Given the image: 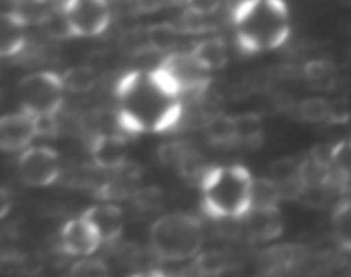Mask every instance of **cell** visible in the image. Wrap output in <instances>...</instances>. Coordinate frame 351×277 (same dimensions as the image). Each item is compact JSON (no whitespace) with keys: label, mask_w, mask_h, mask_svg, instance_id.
Wrapping results in <instances>:
<instances>
[{"label":"cell","mask_w":351,"mask_h":277,"mask_svg":"<svg viewBox=\"0 0 351 277\" xmlns=\"http://www.w3.org/2000/svg\"><path fill=\"white\" fill-rule=\"evenodd\" d=\"M119 123L129 133H160L182 116L180 94L158 74L130 72L117 84Z\"/></svg>","instance_id":"obj_1"},{"label":"cell","mask_w":351,"mask_h":277,"mask_svg":"<svg viewBox=\"0 0 351 277\" xmlns=\"http://www.w3.org/2000/svg\"><path fill=\"white\" fill-rule=\"evenodd\" d=\"M240 48L259 53L280 48L290 36V12L285 0H242L233 10Z\"/></svg>","instance_id":"obj_2"},{"label":"cell","mask_w":351,"mask_h":277,"mask_svg":"<svg viewBox=\"0 0 351 277\" xmlns=\"http://www.w3.org/2000/svg\"><path fill=\"white\" fill-rule=\"evenodd\" d=\"M252 185L247 168H211L201 180L204 212L213 219H242L252 207Z\"/></svg>","instance_id":"obj_3"},{"label":"cell","mask_w":351,"mask_h":277,"mask_svg":"<svg viewBox=\"0 0 351 277\" xmlns=\"http://www.w3.org/2000/svg\"><path fill=\"white\" fill-rule=\"evenodd\" d=\"M149 239L151 248L158 259L182 262L197 255L204 241V231L197 217L184 212H173L154 221Z\"/></svg>","instance_id":"obj_4"},{"label":"cell","mask_w":351,"mask_h":277,"mask_svg":"<svg viewBox=\"0 0 351 277\" xmlns=\"http://www.w3.org/2000/svg\"><path fill=\"white\" fill-rule=\"evenodd\" d=\"M154 70L175 89L180 96L194 94L204 96L211 84V74L192 51H178V53H168L165 60L158 65Z\"/></svg>","instance_id":"obj_5"},{"label":"cell","mask_w":351,"mask_h":277,"mask_svg":"<svg viewBox=\"0 0 351 277\" xmlns=\"http://www.w3.org/2000/svg\"><path fill=\"white\" fill-rule=\"evenodd\" d=\"M64 82L55 72H34L19 84L21 106L31 115H57L64 103Z\"/></svg>","instance_id":"obj_6"},{"label":"cell","mask_w":351,"mask_h":277,"mask_svg":"<svg viewBox=\"0 0 351 277\" xmlns=\"http://www.w3.org/2000/svg\"><path fill=\"white\" fill-rule=\"evenodd\" d=\"M74 38L98 36L110 24L106 0H69L64 5Z\"/></svg>","instance_id":"obj_7"},{"label":"cell","mask_w":351,"mask_h":277,"mask_svg":"<svg viewBox=\"0 0 351 277\" xmlns=\"http://www.w3.org/2000/svg\"><path fill=\"white\" fill-rule=\"evenodd\" d=\"M58 174V154L51 147H29L21 154L19 176L29 187H48L57 180Z\"/></svg>","instance_id":"obj_8"},{"label":"cell","mask_w":351,"mask_h":277,"mask_svg":"<svg viewBox=\"0 0 351 277\" xmlns=\"http://www.w3.org/2000/svg\"><path fill=\"white\" fill-rule=\"evenodd\" d=\"M36 120L34 115L21 109L10 113L0 120V147L7 153L24 149L36 137Z\"/></svg>","instance_id":"obj_9"},{"label":"cell","mask_w":351,"mask_h":277,"mask_svg":"<svg viewBox=\"0 0 351 277\" xmlns=\"http://www.w3.org/2000/svg\"><path fill=\"white\" fill-rule=\"evenodd\" d=\"M60 243L65 253L74 256H89L99 248L101 238L84 215L69 221L60 233Z\"/></svg>","instance_id":"obj_10"},{"label":"cell","mask_w":351,"mask_h":277,"mask_svg":"<svg viewBox=\"0 0 351 277\" xmlns=\"http://www.w3.org/2000/svg\"><path fill=\"white\" fill-rule=\"evenodd\" d=\"M247 235L256 243L273 241L283 231V215L280 207H252L245 215Z\"/></svg>","instance_id":"obj_11"},{"label":"cell","mask_w":351,"mask_h":277,"mask_svg":"<svg viewBox=\"0 0 351 277\" xmlns=\"http://www.w3.org/2000/svg\"><path fill=\"white\" fill-rule=\"evenodd\" d=\"M91 156L99 170H119L127 163L125 140L115 133H98L93 140Z\"/></svg>","instance_id":"obj_12"},{"label":"cell","mask_w":351,"mask_h":277,"mask_svg":"<svg viewBox=\"0 0 351 277\" xmlns=\"http://www.w3.org/2000/svg\"><path fill=\"white\" fill-rule=\"evenodd\" d=\"M89 224L96 229L101 241H113L119 238L123 231V214L117 205L113 204H96L91 205L84 212Z\"/></svg>","instance_id":"obj_13"},{"label":"cell","mask_w":351,"mask_h":277,"mask_svg":"<svg viewBox=\"0 0 351 277\" xmlns=\"http://www.w3.org/2000/svg\"><path fill=\"white\" fill-rule=\"evenodd\" d=\"M26 27L27 24L17 16L14 10H7L2 14L0 23V53L3 58L14 57L19 53L26 44Z\"/></svg>","instance_id":"obj_14"},{"label":"cell","mask_w":351,"mask_h":277,"mask_svg":"<svg viewBox=\"0 0 351 277\" xmlns=\"http://www.w3.org/2000/svg\"><path fill=\"white\" fill-rule=\"evenodd\" d=\"M117 176L112 181L105 183L98 188V195L106 200H115V198H127L132 197L139 190V168L134 164L125 163L122 168L115 170Z\"/></svg>","instance_id":"obj_15"},{"label":"cell","mask_w":351,"mask_h":277,"mask_svg":"<svg viewBox=\"0 0 351 277\" xmlns=\"http://www.w3.org/2000/svg\"><path fill=\"white\" fill-rule=\"evenodd\" d=\"M300 250L295 245H274L259 255V270L267 276L285 274L297 263Z\"/></svg>","instance_id":"obj_16"},{"label":"cell","mask_w":351,"mask_h":277,"mask_svg":"<svg viewBox=\"0 0 351 277\" xmlns=\"http://www.w3.org/2000/svg\"><path fill=\"white\" fill-rule=\"evenodd\" d=\"M192 55L204 65L208 70H218L228 64V48L221 38H208L192 48Z\"/></svg>","instance_id":"obj_17"},{"label":"cell","mask_w":351,"mask_h":277,"mask_svg":"<svg viewBox=\"0 0 351 277\" xmlns=\"http://www.w3.org/2000/svg\"><path fill=\"white\" fill-rule=\"evenodd\" d=\"M304 77L317 91H335L338 88V70L329 60H311L304 67Z\"/></svg>","instance_id":"obj_18"},{"label":"cell","mask_w":351,"mask_h":277,"mask_svg":"<svg viewBox=\"0 0 351 277\" xmlns=\"http://www.w3.org/2000/svg\"><path fill=\"white\" fill-rule=\"evenodd\" d=\"M235 118V146L257 147L263 142V118L257 113H240Z\"/></svg>","instance_id":"obj_19"},{"label":"cell","mask_w":351,"mask_h":277,"mask_svg":"<svg viewBox=\"0 0 351 277\" xmlns=\"http://www.w3.org/2000/svg\"><path fill=\"white\" fill-rule=\"evenodd\" d=\"M206 137L213 146H235V118L216 113L206 120Z\"/></svg>","instance_id":"obj_20"},{"label":"cell","mask_w":351,"mask_h":277,"mask_svg":"<svg viewBox=\"0 0 351 277\" xmlns=\"http://www.w3.org/2000/svg\"><path fill=\"white\" fill-rule=\"evenodd\" d=\"M281 198L280 185L271 176L254 180L252 185V207H276ZM250 207V209H252Z\"/></svg>","instance_id":"obj_21"},{"label":"cell","mask_w":351,"mask_h":277,"mask_svg":"<svg viewBox=\"0 0 351 277\" xmlns=\"http://www.w3.org/2000/svg\"><path fill=\"white\" fill-rule=\"evenodd\" d=\"M62 82H64L65 91L72 94H86L95 85V72L84 65L71 67L62 74Z\"/></svg>","instance_id":"obj_22"},{"label":"cell","mask_w":351,"mask_h":277,"mask_svg":"<svg viewBox=\"0 0 351 277\" xmlns=\"http://www.w3.org/2000/svg\"><path fill=\"white\" fill-rule=\"evenodd\" d=\"M332 229L335 238L343 250L351 252V200L338 204L332 212Z\"/></svg>","instance_id":"obj_23"},{"label":"cell","mask_w":351,"mask_h":277,"mask_svg":"<svg viewBox=\"0 0 351 277\" xmlns=\"http://www.w3.org/2000/svg\"><path fill=\"white\" fill-rule=\"evenodd\" d=\"M147 38L153 51L167 53L175 47L178 38V29L170 23H156L147 27Z\"/></svg>","instance_id":"obj_24"},{"label":"cell","mask_w":351,"mask_h":277,"mask_svg":"<svg viewBox=\"0 0 351 277\" xmlns=\"http://www.w3.org/2000/svg\"><path fill=\"white\" fill-rule=\"evenodd\" d=\"M14 12L29 26V24H43L50 14L51 7L48 0H16L12 7Z\"/></svg>","instance_id":"obj_25"},{"label":"cell","mask_w":351,"mask_h":277,"mask_svg":"<svg viewBox=\"0 0 351 277\" xmlns=\"http://www.w3.org/2000/svg\"><path fill=\"white\" fill-rule=\"evenodd\" d=\"M331 168L332 180L350 181L351 180V139L338 142L331 149Z\"/></svg>","instance_id":"obj_26"},{"label":"cell","mask_w":351,"mask_h":277,"mask_svg":"<svg viewBox=\"0 0 351 277\" xmlns=\"http://www.w3.org/2000/svg\"><path fill=\"white\" fill-rule=\"evenodd\" d=\"M194 270L199 276H219L228 267V259L221 252H204L194 260Z\"/></svg>","instance_id":"obj_27"},{"label":"cell","mask_w":351,"mask_h":277,"mask_svg":"<svg viewBox=\"0 0 351 277\" xmlns=\"http://www.w3.org/2000/svg\"><path fill=\"white\" fill-rule=\"evenodd\" d=\"M328 115L329 101H326L324 98L312 96V98L304 99V101L298 105V116H300L305 123L328 122Z\"/></svg>","instance_id":"obj_28"},{"label":"cell","mask_w":351,"mask_h":277,"mask_svg":"<svg viewBox=\"0 0 351 277\" xmlns=\"http://www.w3.org/2000/svg\"><path fill=\"white\" fill-rule=\"evenodd\" d=\"M41 26L47 29V33L50 34L55 40H65V38H74L71 29V24H69L67 16H65L64 9H57V7H51L50 14L45 19V23Z\"/></svg>","instance_id":"obj_29"},{"label":"cell","mask_w":351,"mask_h":277,"mask_svg":"<svg viewBox=\"0 0 351 277\" xmlns=\"http://www.w3.org/2000/svg\"><path fill=\"white\" fill-rule=\"evenodd\" d=\"M208 16L209 14H202L199 12V10H194L189 7V9L184 12V16H182L180 29L184 31V33H194V34L209 31L211 27H209Z\"/></svg>","instance_id":"obj_30"},{"label":"cell","mask_w":351,"mask_h":277,"mask_svg":"<svg viewBox=\"0 0 351 277\" xmlns=\"http://www.w3.org/2000/svg\"><path fill=\"white\" fill-rule=\"evenodd\" d=\"M189 146L185 142H168L158 149V159L165 166H177L184 159Z\"/></svg>","instance_id":"obj_31"},{"label":"cell","mask_w":351,"mask_h":277,"mask_svg":"<svg viewBox=\"0 0 351 277\" xmlns=\"http://www.w3.org/2000/svg\"><path fill=\"white\" fill-rule=\"evenodd\" d=\"M71 276H108V267L99 259H86V256H82V260H77L71 267Z\"/></svg>","instance_id":"obj_32"},{"label":"cell","mask_w":351,"mask_h":277,"mask_svg":"<svg viewBox=\"0 0 351 277\" xmlns=\"http://www.w3.org/2000/svg\"><path fill=\"white\" fill-rule=\"evenodd\" d=\"M351 120V101L346 96H339V98L329 101V115L328 123L332 125H343Z\"/></svg>","instance_id":"obj_33"},{"label":"cell","mask_w":351,"mask_h":277,"mask_svg":"<svg viewBox=\"0 0 351 277\" xmlns=\"http://www.w3.org/2000/svg\"><path fill=\"white\" fill-rule=\"evenodd\" d=\"M122 48L127 51V55H141L147 50H153L147 38V29L130 31L122 41Z\"/></svg>","instance_id":"obj_34"},{"label":"cell","mask_w":351,"mask_h":277,"mask_svg":"<svg viewBox=\"0 0 351 277\" xmlns=\"http://www.w3.org/2000/svg\"><path fill=\"white\" fill-rule=\"evenodd\" d=\"M178 170L180 173L184 174L185 178H192V176H204V161H202L201 154L197 150L191 149L189 147L187 153H185L184 159L182 163L178 164Z\"/></svg>","instance_id":"obj_35"},{"label":"cell","mask_w":351,"mask_h":277,"mask_svg":"<svg viewBox=\"0 0 351 277\" xmlns=\"http://www.w3.org/2000/svg\"><path fill=\"white\" fill-rule=\"evenodd\" d=\"M132 197L136 207L144 209V211H153V209L160 207L161 204V192L156 187L139 188Z\"/></svg>","instance_id":"obj_36"},{"label":"cell","mask_w":351,"mask_h":277,"mask_svg":"<svg viewBox=\"0 0 351 277\" xmlns=\"http://www.w3.org/2000/svg\"><path fill=\"white\" fill-rule=\"evenodd\" d=\"M36 120V133L43 137H50L57 132V122L55 115H38L34 116Z\"/></svg>","instance_id":"obj_37"},{"label":"cell","mask_w":351,"mask_h":277,"mask_svg":"<svg viewBox=\"0 0 351 277\" xmlns=\"http://www.w3.org/2000/svg\"><path fill=\"white\" fill-rule=\"evenodd\" d=\"M187 3L191 9L199 10L202 14H213L219 7L221 0H187Z\"/></svg>","instance_id":"obj_38"},{"label":"cell","mask_w":351,"mask_h":277,"mask_svg":"<svg viewBox=\"0 0 351 277\" xmlns=\"http://www.w3.org/2000/svg\"><path fill=\"white\" fill-rule=\"evenodd\" d=\"M134 5H136L137 10L141 12H154V10L160 9L165 3V0H132Z\"/></svg>","instance_id":"obj_39"},{"label":"cell","mask_w":351,"mask_h":277,"mask_svg":"<svg viewBox=\"0 0 351 277\" xmlns=\"http://www.w3.org/2000/svg\"><path fill=\"white\" fill-rule=\"evenodd\" d=\"M9 207H10L9 192H7V188H2V212H0V215H2V217H5L7 212H9Z\"/></svg>","instance_id":"obj_40"}]
</instances>
